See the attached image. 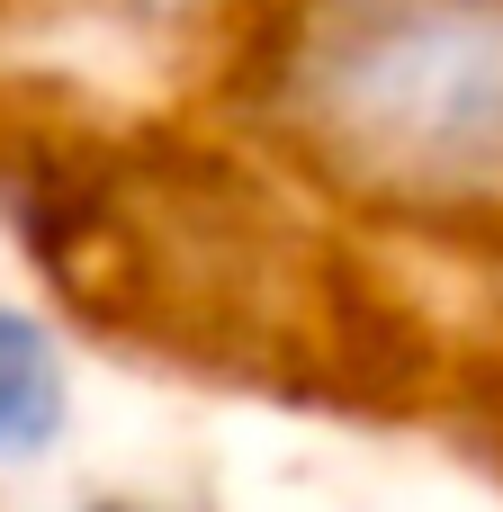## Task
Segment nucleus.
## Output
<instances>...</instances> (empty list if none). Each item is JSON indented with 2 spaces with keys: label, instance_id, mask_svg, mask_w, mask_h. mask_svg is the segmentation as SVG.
<instances>
[{
  "label": "nucleus",
  "instance_id": "f257e3e1",
  "mask_svg": "<svg viewBox=\"0 0 503 512\" xmlns=\"http://www.w3.org/2000/svg\"><path fill=\"white\" fill-rule=\"evenodd\" d=\"M216 99L333 216L503 261V0H252Z\"/></svg>",
  "mask_w": 503,
  "mask_h": 512
},
{
  "label": "nucleus",
  "instance_id": "7ed1b4c3",
  "mask_svg": "<svg viewBox=\"0 0 503 512\" xmlns=\"http://www.w3.org/2000/svg\"><path fill=\"white\" fill-rule=\"evenodd\" d=\"M486 423H495V441H503V360L486 369Z\"/></svg>",
  "mask_w": 503,
  "mask_h": 512
},
{
  "label": "nucleus",
  "instance_id": "20e7f679",
  "mask_svg": "<svg viewBox=\"0 0 503 512\" xmlns=\"http://www.w3.org/2000/svg\"><path fill=\"white\" fill-rule=\"evenodd\" d=\"M90 512H162V504H135V495H99Z\"/></svg>",
  "mask_w": 503,
  "mask_h": 512
},
{
  "label": "nucleus",
  "instance_id": "f03ea898",
  "mask_svg": "<svg viewBox=\"0 0 503 512\" xmlns=\"http://www.w3.org/2000/svg\"><path fill=\"white\" fill-rule=\"evenodd\" d=\"M72 423V369L54 333L0 297V468H36Z\"/></svg>",
  "mask_w": 503,
  "mask_h": 512
}]
</instances>
